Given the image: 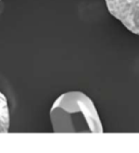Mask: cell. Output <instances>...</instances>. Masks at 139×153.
I'll return each instance as SVG.
<instances>
[{
	"label": "cell",
	"instance_id": "6da1fadb",
	"mask_svg": "<svg viewBox=\"0 0 139 153\" xmlns=\"http://www.w3.org/2000/svg\"><path fill=\"white\" fill-rule=\"evenodd\" d=\"M50 120L58 134H102L103 126L92 100L80 91H70L51 106Z\"/></svg>",
	"mask_w": 139,
	"mask_h": 153
},
{
	"label": "cell",
	"instance_id": "7a4b0ae2",
	"mask_svg": "<svg viewBox=\"0 0 139 153\" xmlns=\"http://www.w3.org/2000/svg\"><path fill=\"white\" fill-rule=\"evenodd\" d=\"M105 4L111 16L129 32L139 35V0H105Z\"/></svg>",
	"mask_w": 139,
	"mask_h": 153
},
{
	"label": "cell",
	"instance_id": "3957f363",
	"mask_svg": "<svg viewBox=\"0 0 139 153\" xmlns=\"http://www.w3.org/2000/svg\"><path fill=\"white\" fill-rule=\"evenodd\" d=\"M10 127V113L8 100L0 92V134H7Z\"/></svg>",
	"mask_w": 139,
	"mask_h": 153
}]
</instances>
